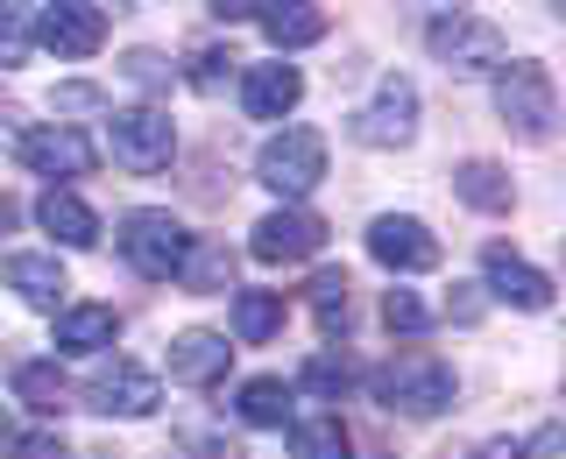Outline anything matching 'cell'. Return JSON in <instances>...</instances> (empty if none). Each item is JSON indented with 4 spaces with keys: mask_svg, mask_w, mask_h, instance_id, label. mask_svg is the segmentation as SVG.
<instances>
[{
    "mask_svg": "<svg viewBox=\"0 0 566 459\" xmlns=\"http://www.w3.org/2000/svg\"><path fill=\"white\" fill-rule=\"evenodd\" d=\"M495 114L517 141H553V120H559V93H553V71L545 64H495Z\"/></svg>",
    "mask_w": 566,
    "mask_h": 459,
    "instance_id": "1",
    "label": "cell"
},
{
    "mask_svg": "<svg viewBox=\"0 0 566 459\" xmlns=\"http://www.w3.org/2000/svg\"><path fill=\"white\" fill-rule=\"evenodd\" d=\"M382 410H403V417H439L453 403V367L432 361V353H397V361H382L376 375H368Z\"/></svg>",
    "mask_w": 566,
    "mask_h": 459,
    "instance_id": "2",
    "label": "cell"
},
{
    "mask_svg": "<svg viewBox=\"0 0 566 459\" xmlns=\"http://www.w3.org/2000/svg\"><path fill=\"white\" fill-rule=\"evenodd\" d=\"M114 241H120V255H128L135 276H149V282H177V276H185L191 234H185V220H170V212H156V205L128 212Z\"/></svg>",
    "mask_w": 566,
    "mask_h": 459,
    "instance_id": "3",
    "label": "cell"
},
{
    "mask_svg": "<svg viewBox=\"0 0 566 459\" xmlns=\"http://www.w3.org/2000/svg\"><path fill=\"white\" fill-rule=\"evenodd\" d=\"M255 177L276 191L283 205H297L305 191L326 177V141H318L312 128H283V135H270L262 141V156H255Z\"/></svg>",
    "mask_w": 566,
    "mask_h": 459,
    "instance_id": "4",
    "label": "cell"
},
{
    "mask_svg": "<svg viewBox=\"0 0 566 459\" xmlns=\"http://www.w3.org/2000/svg\"><path fill=\"white\" fill-rule=\"evenodd\" d=\"M424 43H432V57L447 64V71H460V78L503 64V29H495V22H474V14H439V22L424 29Z\"/></svg>",
    "mask_w": 566,
    "mask_h": 459,
    "instance_id": "5",
    "label": "cell"
},
{
    "mask_svg": "<svg viewBox=\"0 0 566 459\" xmlns=\"http://www.w3.org/2000/svg\"><path fill=\"white\" fill-rule=\"evenodd\" d=\"M106 141H114V163L120 170L156 177V170L170 163V149H177V128H170V114H156V106H128V114H114Z\"/></svg>",
    "mask_w": 566,
    "mask_h": 459,
    "instance_id": "6",
    "label": "cell"
},
{
    "mask_svg": "<svg viewBox=\"0 0 566 459\" xmlns=\"http://www.w3.org/2000/svg\"><path fill=\"white\" fill-rule=\"evenodd\" d=\"M411 135H418V85L389 71L376 85V99L354 114V141H368V149H403Z\"/></svg>",
    "mask_w": 566,
    "mask_h": 459,
    "instance_id": "7",
    "label": "cell"
},
{
    "mask_svg": "<svg viewBox=\"0 0 566 459\" xmlns=\"http://www.w3.org/2000/svg\"><path fill=\"white\" fill-rule=\"evenodd\" d=\"M368 255H376L389 276H424V269H439L432 226L411 220V212H382V220L368 226Z\"/></svg>",
    "mask_w": 566,
    "mask_h": 459,
    "instance_id": "8",
    "label": "cell"
},
{
    "mask_svg": "<svg viewBox=\"0 0 566 459\" xmlns=\"http://www.w3.org/2000/svg\"><path fill=\"white\" fill-rule=\"evenodd\" d=\"M318 247H326V220L305 212V205H283V212H270V220H255L248 255L270 261V269H283V261H312Z\"/></svg>",
    "mask_w": 566,
    "mask_h": 459,
    "instance_id": "9",
    "label": "cell"
},
{
    "mask_svg": "<svg viewBox=\"0 0 566 459\" xmlns=\"http://www.w3.org/2000/svg\"><path fill=\"white\" fill-rule=\"evenodd\" d=\"M156 403H164V388H156V375H142L135 361H106L85 382V410H99V417H149Z\"/></svg>",
    "mask_w": 566,
    "mask_h": 459,
    "instance_id": "10",
    "label": "cell"
},
{
    "mask_svg": "<svg viewBox=\"0 0 566 459\" xmlns=\"http://www.w3.org/2000/svg\"><path fill=\"white\" fill-rule=\"evenodd\" d=\"M482 276H489V297H503V305H517V311H553V276H538L510 241H489Z\"/></svg>",
    "mask_w": 566,
    "mask_h": 459,
    "instance_id": "11",
    "label": "cell"
},
{
    "mask_svg": "<svg viewBox=\"0 0 566 459\" xmlns=\"http://www.w3.org/2000/svg\"><path fill=\"white\" fill-rule=\"evenodd\" d=\"M35 43L57 50V57H93L106 43V14L85 8V0H50V8L35 14Z\"/></svg>",
    "mask_w": 566,
    "mask_h": 459,
    "instance_id": "12",
    "label": "cell"
},
{
    "mask_svg": "<svg viewBox=\"0 0 566 459\" xmlns=\"http://www.w3.org/2000/svg\"><path fill=\"white\" fill-rule=\"evenodd\" d=\"M14 156H22L29 170H43V177H85L93 170V141L78 128H22L14 135Z\"/></svg>",
    "mask_w": 566,
    "mask_h": 459,
    "instance_id": "13",
    "label": "cell"
},
{
    "mask_svg": "<svg viewBox=\"0 0 566 459\" xmlns=\"http://www.w3.org/2000/svg\"><path fill=\"white\" fill-rule=\"evenodd\" d=\"M227 361H234V346H227L220 332H206V325H191V332H177V340H170V382H185V388L220 382Z\"/></svg>",
    "mask_w": 566,
    "mask_h": 459,
    "instance_id": "14",
    "label": "cell"
},
{
    "mask_svg": "<svg viewBox=\"0 0 566 459\" xmlns=\"http://www.w3.org/2000/svg\"><path fill=\"white\" fill-rule=\"evenodd\" d=\"M0 282H8L22 305H35V311H64V269H57V255H8L0 261Z\"/></svg>",
    "mask_w": 566,
    "mask_h": 459,
    "instance_id": "15",
    "label": "cell"
},
{
    "mask_svg": "<svg viewBox=\"0 0 566 459\" xmlns=\"http://www.w3.org/2000/svg\"><path fill=\"white\" fill-rule=\"evenodd\" d=\"M297 99H305V78H297V64H255V71L241 78L248 120H283Z\"/></svg>",
    "mask_w": 566,
    "mask_h": 459,
    "instance_id": "16",
    "label": "cell"
},
{
    "mask_svg": "<svg viewBox=\"0 0 566 459\" xmlns=\"http://www.w3.org/2000/svg\"><path fill=\"white\" fill-rule=\"evenodd\" d=\"M35 226L43 234H57L64 247H93L99 241V212L78 199V191H64V184H50L43 199H35Z\"/></svg>",
    "mask_w": 566,
    "mask_h": 459,
    "instance_id": "17",
    "label": "cell"
},
{
    "mask_svg": "<svg viewBox=\"0 0 566 459\" xmlns=\"http://www.w3.org/2000/svg\"><path fill=\"white\" fill-rule=\"evenodd\" d=\"M120 340L114 305H64L57 311V353H106Z\"/></svg>",
    "mask_w": 566,
    "mask_h": 459,
    "instance_id": "18",
    "label": "cell"
},
{
    "mask_svg": "<svg viewBox=\"0 0 566 459\" xmlns=\"http://www.w3.org/2000/svg\"><path fill=\"white\" fill-rule=\"evenodd\" d=\"M262 35H270V50H305L326 35V14L312 8V0H262Z\"/></svg>",
    "mask_w": 566,
    "mask_h": 459,
    "instance_id": "19",
    "label": "cell"
},
{
    "mask_svg": "<svg viewBox=\"0 0 566 459\" xmlns=\"http://www.w3.org/2000/svg\"><path fill=\"white\" fill-rule=\"evenodd\" d=\"M8 382H14V403H29L35 417H64L71 410V382L57 375V361H22Z\"/></svg>",
    "mask_w": 566,
    "mask_h": 459,
    "instance_id": "20",
    "label": "cell"
},
{
    "mask_svg": "<svg viewBox=\"0 0 566 459\" xmlns=\"http://www.w3.org/2000/svg\"><path fill=\"white\" fill-rule=\"evenodd\" d=\"M283 332V290H241L234 297V340L241 346H262Z\"/></svg>",
    "mask_w": 566,
    "mask_h": 459,
    "instance_id": "21",
    "label": "cell"
},
{
    "mask_svg": "<svg viewBox=\"0 0 566 459\" xmlns=\"http://www.w3.org/2000/svg\"><path fill=\"white\" fill-rule=\"evenodd\" d=\"M241 424H255V431H283L291 424V388H283L276 375H255V382H241Z\"/></svg>",
    "mask_w": 566,
    "mask_h": 459,
    "instance_id": "22",
    "label": "cell"
},
{
    "mask_svg": "<svg viewBox=\"0 0 566 459\" xmlns=\"http://www.w3.org/2000/svg\"><path fill=\"white\" fill-rule=\"evenodd\" d=\"M453 191H460L474 212H510V199H517V191H510V177L495 170V163H482V156L453 170Z\"/></svg>",
    "mask_w": 566,
    "mask_h": 459,
    "instance_id": "23",
    "label": "cell"
},
{
    "mask_svg": "<svg viewBox=\"0 0 566 459\" xmlns=\"http://www.w3.org/2000/svg\"><path fill=\"white\" fill-rule=\"evenodd\" d=\"M291 452H297V459H347V424L333 417V410L297 417V424H291Z\"/></svg>",
    "mask_w": 566,
    "mask_h": 459,
    "instance_id": "24",
    "label": "cell"
},
{
    "mask_svg": "<svg viewBox=\"0 0 566 459\" xmlns=\"http://www.w3.org/2000/svg\"><path fill=\"white\" fill-rule=\"evenodd\" d=\"M312 318H318V332H347V269H318L312 276Z\"/></svg>",
    "mask_w": 566,
    "mask_h": 459,
    "instance_id": "25",
    "label": "cell"
},
{
    "mask_svg": "<svg viewBox=\"0 0 566 459\" xmlns=\"http://www.w3.org/2000/svg\"><path fill=\"white\" fill-rule=\"evenodd\" d=\"M29 43H35V14L22 0H0V64H29Z\"/></svg>",
    "mask_w": 566,
    "mask_h": 459,
    "instance_id": "26",
    "label": "cell"
},
{
    "mask_svg": "<svg viewBox=\"0 0 566 459\" xmlns=\"http://www.w3.org/2000/svg\"><path fill=\"white\" fill-rule=\"evenodd\" d=\"M227 276H234V255H227V247H199V241H191L185 276H177V282H191V290H220Z\"/></svg>",
    "mask_w": 566,
    "mask_h": 459,
    "instance_id": "27",
    "label": "cell"
},
{
    "mask_svg": "<svg viewBox=\"0 0 566 459\" xmlns=\"http://www.w3.org/2000/svg\"><path fill=\"white\" fill-rule=\"evenodd\" d=\"M312 388V396H340V388L354 382V367H347V353H312L305 361V375H297Z\"/></svg>",
    "mask_w": 566,
    "mask_h": 459,
    "instance_id": "28",
    "label": "cell"
},
{
    "mask_svg": "<svg viewBox=\"0 0 566 459\" xmlns=\"http://www.w3.org/2000/svg\"><path fill=\"white\" fill-rule=\"evenodd\" d=\"M382 325L389 332H424V325H432V311H424L418 290H389L382 297Z\"/></svg>",
    "mask_w": 566,
    "mask_h": 459,
    "instance_id": "29",
    "label": "cell"
},
{
    "mask_svg": "<svg viewBox=\"0 0 566 459\" xmlns=\"http://www.w3.org/2000/svg\"><path fill=\"white\" fill-rule=\"evenodd\" d=\"M227 64H234V50H220V43H206V50H191V71L185 78L199 85V93H212V85L227 78Z\"/></svg>",
    "mask_w": 566,
    "mask_h": 459,
    "instance_id": "30",
    "label": "cell"
},
{
    "mask_svg": "<svg viewBox=\"0 0 566 459\" xmlns=\"http://www.w3.org/2000/svg\"><path fill=\"white\" fill-rule=\"evenodd\" d=\"M128 78L142 85V93H156V85H170V64L156 57V50H135V57H128Z\"/></svg>",
    "mask_w": 566,
    "mask_h": 459,
    "instance_id": "31",
    "label": "cell"
},
{
    "mask_svg": "<svg viewBox=\"0 0 566 459\" xmlns=\"http://www.w3.org/2000/svg\"><path fill=\"white\" fill-rule=\"evenodd\" d=\"M57 106H64V114H99V85H57Z\"/></svg>",
    "mask_w": 566,
    "mask_h": 459,
    "instance_id": "32",
    "label": "cell"
},
{
    "mask_svg": "<svg viewBox=\"0 0 566 459\" xmlns=\"http://www.w3.org/2000/svg\"><path fill=\"white\" fill-rule=\"evenodd\" d=\"M8 452H14V459H71V452L57 446V438H14Z\"/></svg>",
    "mask_w": 566,
    "mask_h": 459,
    "instance_id": "33",
    "label": "cell"
},
{
    "mask_svg": "<svg viewBox=\"0 0 566 459\" xmlns=\"http://www.w3.org/2000/svg\"><path fill=\"white\" fill-rule=\"evenodd\" d=\"M453 290H460V297H453L447 311L460 318V325H474V318H482V297H474V282H453Z\"/></svg>",
    "mask_w": 566,
    "mask_h": 459,
    "instance_id": "34",
    "label": "cell"
},
{
    "mask_svg": "<svg viewBox=\"0 0 566 459\" xmlns=\"http://www.w3.org/2000/svg\"><path fill=\"white\" fill-rule=\"evenodd\" d=\"M559 446H566V431H559V424H545V431H538V438L524 446V459H553Z\"/></svg>",
    "mask_w": 566,
    "mask_h": 459,
    "instance_id": "35",
    "label": "cell"
},
{
    "mask_svg": "<svg viewBox=\"0 0 566 459\" xmlns=\"http://www.w3.org/2000/svg\"><path fill=\"white\" fill-rule=\"evenodd\" d=\"M248 14H262V0H212V22H248Z\"/></svg>",
    "mask_w": 566,
    "mask_h": 459,
    "instance_id": "36",
    "label": "cell"
},
{
    "mask_svg": "<svg viewBox=\"0 0 566 459\" xmlns=\"http://www.w3.org/2000/svg\"><path fill=\"white\" fill-rule=\"evenodd\" d=\"M474 459H524V446H517V438H489V446L474 452Z\"/></svg>",
    "mask_w": 566,
    "mask_h": 459,
    "instance_id": "37",
    "label": "cell"
},
{
    "mask_svg": "<svg viewBox=\"0 0 566 459\" xmlns=\"http://www.w3.org/2000/svg\"><path fill=\"white\" fill-rule=\"evenodd\" d=\"M85 8H99V14H106V8H114V14H120V8H135V0H85Z\"/></svg>",
    "mask_w": 566,
    "mask_h": 459,
    "instance_id": "38",
    "label": "cell"
},
{
    "mask_svg": "<svg viewBox=\"0 0 566 459\" xmlns=\"http://www.w3.org/2000/svg\"><path fill=\"white\" fill-rule=\"evenodd\" d=\"M14 446V424H8V410H0V452H8Z\"/></svg>",
    "mask_w": 566,
    "mask_h": 459,
    "instance_id": "39",
    "label": "cell"
}]
</instances>
